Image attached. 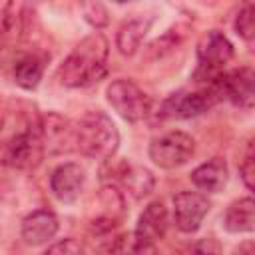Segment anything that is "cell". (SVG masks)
Here are the masks:
<instances>
[{
	"label": "cell",
	"instance_id": "1",
	"mask_svg": "<svg viewBox=\"0 0 255 255\" xmlns=\"http://www.w3.org/2000/svg\"><path fill=\"white\" fill-rule=\"evenodd\" d=\"M42 157V114L30 104L0 98V163L34 169Z\"/></svg>",
	"mask_w": 255,
	"mask_h": 255
},
{
	"label": "cell",
	"instance_id": "2",
	"mask_svg": "<svg viewBox=\"0 0 255 255\" xmlns=\"http://www.w3.org/2000/svg\"><path fill=\"white\" fill-rule=\"evenodd\" d=\"M108 40L104 34L94 32L86 36L62 62L58 78L68 88H84L98 82L106 74Z\"/></svg>",
	"mask_w": 255,
	"mask_h": 255
},
{
	"label": "cell",
	"instance_id": "3",
	"mask_svg": "<svg viewBox=\"0 0 255 255\" xmlns=\"http://www.w3.org/2000/svg\"><path fill=\"white\" fill-rule=\"evenodd\" d=\"M74 145L92 159H110L120 145V131L104 112H86L74 124Z\"/></svg>",
	"mask_w": 255,
	"mask_h": 255
},
{
	"label": "cell",
	"instance_id": "4",
	"mask_svg": "<svg viewBox=\"0 0 255 255\" xmlns=\"http://www.w3.org/2000/svg\"><path fill=\"white\" fill-rule=\"evenodd\" d=\"M233 58V46L227 40L225 34H221L219 30H209L201 36L199 46H197V72H195V80L197 82H211L215 80L223 66Z\"/></svg>",
	"mask_w": 255,
	"mask_h": 255
},
{
	"label": "cell",
	"instance_id": "5",
	"mask_svg": "<svg viewBox=\"0 0 255 255\" xmlns=\"http://www.w3.org/2000/svg\"><path fill=\"white\" fill-rule=\"evenodd\" d=\"M106 96L110 106L128 122H139L151 112V98L131 80H114Z\"/></svg>",
	"mask_w": 255,
	"mask_h": 255
},
{
	"label": "cell",
	"instance_id": "6",
	"mask_svg": "<svg viewBox=\"0 0 255 255\" xmlns=\"http://www.w3.org/2000/svg\"><path fill=\"white\" fill-rule=\"evenodd\" d=\"M195 153V141L185 131H167L151 139L149 157L161 169H175L185 165Z\"/></svg>",
	"mask_w": 255,
	"mask_h": 255
},
{
	"label": "cell",
	"instance_id": "7",
	"mask_svg": "<svg viewBox=\"0 0 255 255\" xmlns=\"http://www.w3.org/2000/svg\"><path fill=\"white\" fill-rule=\"evenodd\" d=\"M219 98L213 82H209L203 90L199 92H175L171 94L163 104H161V110H159V116L161 118H195L203 112H207Z\"/></svg>",
	"mask_w": 255,
	"mask_h": 255
},
{
	"label": "cell",
	"instance_id": "8",
	"mask_svg": "<svg viewBox=\"0 0 255 255\" xmlns=\"http://www.w3.org/2000/svg\"><path fill=\"white\" fill-rule=\"evenodd\" d=\"M219 98H227L231 104L249 110L255 100V90H253V70L251 68H239L227 74H219L215 80H211Z\"/></svg>",
	"mask_w": 255,
	"mask_h": 255
},
{
	"label": "cell",
	"instance_id": "9",
	"mask_svg": "<svg viewBox=\"0 0 255 255\" xmlns=\"http://www.w3.org/2000/svg\"><path fill=\"white\" fill-rule=\"evenodd\" d=\"M124 217H126L124 195L112 185L104 187L96 197V205L90 215V227L98 233H106L118 227L124 221Z\"/></svg>",
	"mask_w": 255,
	"mask_h": 255
},
{
	"label": "cell",
	"instance_id": "10",
	"mask_svg": "<svg viewBox=\"0 0 255 255\" xmlns=\"http://www.w3.org/2000/svg\"><path fill=\"white\" fill-rule=\"evenodd\" d=\"M209 199L197 191H181L173 197V221L183 233H193L201 227L205 215L209 213Z\"/></svg>",
	"mask_w": 255,
	"mask_h": 255
},
{
	"label": "cell",
	"instance_id": "11",
	"mask_svg": "<svg viewBox=\"0 0 255 255\" xmlns=\"http://www.w3.org/2000/svg\"><path fill=\"white\" fill-rule=\"evenodd\" d=\"M42 141L44 151L52 155L68 153L76 149L74 145V124L56 112H48L42 116Z\"/></svg>",
	"mask_w": 255,
	"mask_h": 255
},
{
	"label": "cell",
	"instance_id": "12",
	"mask_svg": "<svg viewBox=\"0 0 255 255\" xmlns=\"http://www.w3.org/2000/svg\"><path fill=\"white\" fill-rule=\"evenodd\" d=\"M86 171L78 163H62L52 171L50 189L62 203H74L84 187Z\"/></svg>",
	"mask_w": 255,
	"mask_h": 255
},
{
	"label": "cell",
	"instance_id": "13",
	"mask_svg": "<svg viewBox=\"0 0 255 255\" xmlns=\"http://www.w3.org/2000/svg\"><path fill=\"white\" fill-rule=\"evenodd\" d=\"M58 227H60L58 217L52 211L38 209V211H32L30 215L24 217V221H22V239L32 247L44 245L58 233Z\"/></svg>",
	"mask_w": 255,
	"mask_h": 255
},
{
	"label": "cell",
	"instance_id": "14",
	"mask_svg": "<svg viewBox=\"0 0 255 255\" xmlns=\"http://www.w3.org/2000/svg\"><path fill=\"white\" fill-rule=\"evenodd\" d=\"M227 179H229L227 163L221 157H213L191 171L193 185L207 193H219L227 185Z\"/></svg>",
	"mask_w": 255,
	"mask_h": 255
},
{
	"label": "cell",
	"instance_id": "15",
	"mask_svg": "<svg viewBox=\"0 0 255 255\" xmlns=\"http://www.w3.org/2000/svg\"><path fill=\"white\" fill-rule=\"evenodd\" d=\"M120 183L128 189V193H131L135 199H141L145 195L151 193L153 189V175L149 169L137 165V163H122L116 171Z\"/></svg>",
	"mask_w": 255,
	"mask_h": 255
},
{
	"label": "cell",
	"instance_id": "16",
	"mask_svg": "<svg viewBox=\"0 0 255 255\" xmlns=\"http://www.w3.org/2000/svg\"><path fill=\"white\" fill-rule=\"evenodd\" d=\"M223 227L229 233H249L255 227V203L251 197L233 201L223 217Z\"/></svg>",
	"mask_w": 255,
	"mask_h": 255
},
{
	"label": "cell",
	"instance_id": "17",
	"mask_svg": "<svg viewBox=\"0 0 255 255\" xmlns=\"http://www.w3.org/2000/svg\"><path fill=\"white\" fill-rule=\"evenodd\" d=\"M165 229H167V209L161 201H151L139 215L135 231L155 243V239H161L165 235Z\"/></svg>",
	"mask_w": 255,
	"mask_h": 255
},
{
	"label": "cell",
	"instance_id": "18",
	"mask_svg": "<svg viewBox=\"0 0 255 255\" xmlns=\"http://www.w3.org/2000/svg\"><path fill=\"white\" fill-rule=\"evenodd\" d=\"M147 28H149V20H143V18H131V20L124 22L116 36V46H118L120 54L133 56L137 52V48L141 46V40H143Z\"/></svg>",
	"mask_w": 255,
	"mask_h": 255
},
{
	"label": "cell",
	"instance_id": "19",
	"mask_svg": "<svg viewBox=\"0 0 255 255\" xmlns=\"http://www.w3.org/2000/svg\"><path fill=\"white\" fill-rule=\"evenodd\" d=\"M112 255H157V247L137 231L122 233L112 241Z\"/></svg>",
	"mask_w": 255,
	"mask_h": 255
},
{
	"label": "cell",
	"instance_id": "20",
	"mask_svg": "<svg viewBox=\"0 0 255 255\" xmlns=\"http://www.w3.org/2000/svg\"><path fill=\"white\" fill-rule=\"evenodd\" d=\"M42 72H44V64H42L40 58H36V56H24L14 66V80H16V84L20 88L34 90L40 84V80H42Z\"/></svg>",
	"mask_w": 255,
	"mask_h": 255
},
{
	"label": "cell",
	"instance_id": "21",
	"mask_svg": "<svg viewBox=\"0 0 255 255\" xmlns=\"http://www.w3.org/2000/svg\"><path fill=\"white\" fill-rule=\"evenodd\" d=\"M255 8H253V4H245L241 10H239V14H237V18H235V32L243 38V40H247V42H251L253 40V36H255Z\"/></svg>",
	"mask_w": 255,
	"mask_h": 255
},
{
	"label": "cell",
	"instance_id": "22",
	"mask_svg": "<svg viewBox=\"0 0 255 255\" xmlns=\"http://www.w3.org/2000/svg\"><path fill=\"white\" fill-rule=\"evenodd\" d=\"M80 10H82L86 22L92 24L94 28H104L110 22L106 6L100 4V2H84V4H80Z\"/></svg>",
	"mask_w": 255,
	"mask_h": 255
},
{
	"label": "cell",
	"instance_id": "23",
	"mask_svg": "<svg viewBox=\"0 0 255 255\" xmlns=\"http://www.w3.org/2000/svg\"><path fill=\"white\" fill-rule=\"evenodd\" d=\"M44 255H86V253H84V245L78 239L68 237V239H62L50 245Z\"/></svg>",
	"mask_w": 255,
	"mask_h": 255
},
{
	"label": "cell",
	"instance_id": "24",
	"mask_svg": "<svg viewBox=\"0 0 255 255\" xmlns=\"http://www.w3.org/2000/svg\"><path fill=\"white\" fill-rule=\"evenodd\" d=\"M239 175L245 183L247 189H253V177H255V167H253V143L249 141L247 143V149H245V155L239 163Z\"/></svg>",
	"mask_w": 255,
	"mask_h": 255
},
{
	"label": "cell",
	"instance_id": "25",
	"mask_svg": "<svg viewBox=\"0 0 255 255\" xmlns=\"http://www.w3.org/2000/svg\"><path fill=\"white\" fill-rule=\"evenodd\" d=\"M187 255H221V245L215 237H203L189 247Z\"/></svg>",
	"mask_w": 255,
	"mask_h": 255
},
{
	"label": "cell",
	"instance_id": "26",
	"mask_svg": "<svg viewBox=\"0 0 255 255\" xmlns=\"http://www.w3.org/2000/svg\"><path fill=\"white\" fill-rule=\"evenodd\" d=\"M12 8L14 6L10 2H0V34H6L12 28V20H14V16L10 14Z\"/></svg>",
	"mask_w": 255,
	"mask_h": 255
},
{
	"label": "cell",
	"instance_id": "27",
	"mask_svg": "<svg viewBox=\"0 0 255 255\" xmlns=\"http://www.w3.org/2000/svg\"><path fill=\"white\" fill-rule=\"evenodd\" d=\"M235 255H253V241H243L235 249Z\"/></svg>",
	"mask_w": 255,
	"mask_h": 255
}]
</instances>
